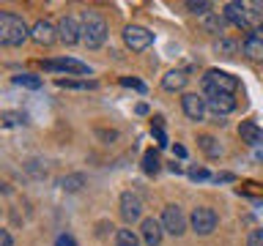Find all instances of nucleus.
<instances>
[{
  "instance_id": "6ab92c4d",
  "label": "nucleus",
  "mask_w": 263,
  "mask_h": 246,
  "mask_svg": "<svg viewBox=\"0 0 263 246\" xmlns=\"http://www.w3.org/2000/svg\"><path fill=\"white\" fill-rule=\"evenodd\" d=\"M186 79L189 77H186L184 71H178V69L176 71H167V74H164V79H162V88L164 90H181V88L186 85Z\"/></svg>"
},
{
  "instance_id": "393cba45",
  "label": "nucleus",
  "mask_w": 263,
  "mask_h": 246,
  "mask_svg": "<svg viewBox=\"0 0 263 246\" xmlns=\"http://www.w3.org/2000/svg\"><path fill=\"white\" fill-rule=\"evenodd\" d=\"M14 82H16V85H22V88H30V90L41 88V79L33 77V74H20V77H14Z\"/></svg>"
},
{
  "instance_id": "5701e85b",
  "label": "nucleus",
  "mask_w": 263,
  "mask_h": 246,
  "mask_svg": "<svg viewBox=\"0 0 263 246\" xmlns=\"http://www.w3.org/2000/svg\"><path fill=\"white\" fill-rule=\"evenodd\" d=\"M159 156H156L154 151H145V156H143V170L148 172V175H156L159 172Z\"/></svg>"
},
{
  "instance_id": "f257e3e1",
  "label": "nucleus",
  "mask_w": 263,
  "mask_h": 246,
  "mask_svg": "<svg viewBox=\"0 0 263 246\" xmlns=\"http://www.w3.org/2000/svg\"><path fill=\"white\" fill-rule=\"evenodd\" d=\"M30 38V28L25 25L22 16H16L11 11L0 14V44L3 47H20L22 41Z\"/></svg>"
},
{
  "instance_id": "423d86ee",
  "label": "nucleus",
  "mask_w": 263,
  "mask_h": 246,
  "mask_svg": "<svg viewBox=\"0 0 263 246\" xmlns=\"http://www.w3.org/2000/svg\"><path fill=\"white\" fill-rule=\"evenodd\" d=\"M186 224H189V219L184 216V211H181L178 205H167V208L162 211V227H164V233H170L173 238L184 235Z\"/></svg>"
},
{
  "instance_id": "1a4fd4ad",
  "label": "nucleus",
  "mask_w": 263,
  "mask_h": 246,
  "mask_svg": "<svg viewBox=\"0 0 263 246\" xmlns=\"http://www.w3.org/2000/svg\"><path fill=\"white\" fill-rule=\"evenodd\" d=\"M181 107H184V115L189 120H203L205 112H209L205 96H197V93H186L184 98H181Z\"/></svg>"
},
{
  "instance_id": "c85d7f7f",
  "label": "nucleus",
  "mask_w": 263,
  "mask_h": 246,
  "mask_svg": "<svg viewBox=\"0 0 263 246\" xmlns=\"http://www.w3.org/2000/svg\"><path fill=\"white\" fill-rule=\"evenodd\" d=\"M247 246H263V230H252L247 238Z\"/></svg>"
},
{
  "instance_id": "4be33fe9",
  "label": "nucleus",
  "mask_w": 263,
  "mask_h": 246,
  "mask_svg": "<svg viewBox=\"0 0 263 246\" xmlns=\"http://www.w3.org/2000/svg\"><path fill=\"white\" fill-rule=\"evenodd\" d=\"M214 49H217V55H225V57H233L238 49H241V44H238V41H233V38H225L222 36L217 44H214Z\"/></svg>"
},
{
  "instance_id": "7c9ffc66",
  "label": "nucleus",
  "mask_w": 263,
  "mask_h": 246,
  "mask_svg": "<svg viewBox=\"0 0 263 246\" xmlns=\"http://www.w3.org/2000/svg\"><path fill=\"white\" fill-rule=\"evenodd\" d=\"M55 246H77V241H74V238H71L69 233H63V235H58Z\"/></svg>"
},
{
  "instance_id": "c9c22d12",
  "label": "nucleus",
  "mask_w": 263,
  "mask_h": 246,
  "mask_svg": "<svg viewBox=\"0 0 263 246\" xmlns=\"http://www.w3.org/2000/svg\"><path fill=\"white\" fill-rule=\"evenodd\" d=\"M217 180H233V175H230V172H219Z\"/></svg>"
},
{
  "instance_id": "f03ea898",
  "label": "nucleus",
  "mask_w": 263,
  "mask_h": 246,
  "mask_svg": "<svg viewBox=\"0 0 263 246\" xmlns=\"http://www.w3.org/2000/svg\"><path fill=\"white\" fill-rule=\"evenodd\" d=\"M107 41V22L102 14L96 11H85L82 14V44L96 49Z\"/></svg>"
},
{
  "instance_id": "c756f323",
  "label": "nucleus",
  "mask_w": 263,
  "mask_h": 246,
  "mask_svg": "<svg viewBox=\"0 0 263 246\" xmlns=\"http://www.w3.org/2000/svg\"><path fill=\"white\" fill-rule=\"evenodd\" d=\"M189 178H192V180H205V178H209V170L195 167V170H189Z\"/></svg>"
},
{
  "instance_id": "cd10ccee",
  "label": "nucleus",
  "mask_w": 263,
  "mask_h": 246,
  "mask_svg": "<svg viewBox=\"0 0 263 246\" xmlns=\"http://www.w3.org/2000/svg\"><path fill=\"white\" fill-rule=\"evenodd\" d=\"M121 85L123 88H135V90H140V93H145V85L140 79H135V77H121Z\"/></svg>"
},
{
  "instance_id": "aec40b11",
  "label": "nucleus",
  "mask_w": 263,
  "mask_h": 246,
  "mask_svg": "<svg viewBox=\"0 0 263 246\" xmlns=\"http://www.w3.org/2000/svg\"><path fill=\"white\" fill-rule=\"evenodd\" d=\"M58 186L63 189V192H80L82 186H85V175L82 172H71V175H63L58 180Z\"/></svg>"
},
{
  "instance_id": "bb28decb",
  "label": "nucleus",
  "mask_w": 263,
  "mask_h": 246,
  "mask_svg": "<svg viewBox=\"0 0 263 246\" xmlns=\"http://www.w3.org/2000/svg\"><path fill=\"white\" fill-rule=\"evenodd\" d=\"M58 85L61 88H96V82H74V79H58Z\"/></svg>"
},
{
  "instance_id": "473e14b6",
  "label": "nucleus",
  "mask_w": 263,
  "mask_h": 246,
  "mask_svg": "<svg viewBox=\"0 0 263 246\" xmlns=\"http://www.w3.org/2000/svg\"><path fill=\"white\" fill-rule=\"evenodd\" d=\"M39 164L41 161H28V172H30V175H44V172H47V170H41Z\"/></svg>"
},
{
  "instance_id": "ddd939ff",
  "label": "nucleus",
  "mask_w": 263,
  "mask_h": 246,
  "mask_svg": "<svg viewBox=\"0 0 263 246\" xmlns=\"http://www.w3.org/2000/svg\"><path fill=\"white\" fill-rule=\"evenodd\" d=\"M47 71H66V74H88V66L77 57H58V60H44L41 63Z\"/></svg>"
},
{
  "instance_id": "f8f14e48",
  "label": "nucleus",
  "mask_w": 263,
  "mask_h": 246,
  "mask_svg": "<svg viewBox=\"0 0 263 246\" xmlns=\"http://www.w3.org/2000/svg\"><path fill=\"white\" fill-rule=\"evenodd\" d=\"M205 101H209V110L217 118H225L228 112L236 110V98L230 93H205Z\"/></svg>"
},
{
  "instance_id": "a211bd4d",
  "label": "nucleus",
  "mask_w": 263,
  "mask_h": 246,
  "mask_svg": "<svg viewBox=\"0 0 263 246\" xmlns=\"http://www.w3.org/2000/svg\"><path fill=\"white\" fill-rule=\"evenodd\" d=\"M197 148H200L209 159H219V156H222V148H219V142L211 134H200V137H197Z\"/></svg>"
},
{
  "instance_id": "f3484780",
  "label": "nucleus",
  "mask_w": 263,
  "mask_h": 246,
  "mask_svg": "<svg viewBox=\"0 0 263 246\" xmlns=\"http://www.w3.org/2000/svg\"><path fill=\"white\" fill-rule=\"evenodd\" d=\"M225 28H228L225 14L211 11L209 16H203V30H205V33H214V36H219V33H225ZM219 38H222V36H219Z\"/></svg>"
},
{
  "instance_id": "72a5a7b5",
  "label": "nucleus",
  "mask_w": 263,
  "mask_h": 246,
  "mask_svg": "<svg viewBox=\"0 0 263 246\" xmlns=\"http://www.w3.org/2000/svg\"><path fill=\"white\" fill-rule=\"evenodd\" d=\"M99 137H104V139H115V137H118V131H104V129H99Z\"/></svg>"
},
{
  "instance_id": "0eeeda50",
  "label": "nucleus",
  "mask_w": 263,
  "mask_h": 246,
  "mask_svg": "<svg viewBox=\"0 0 263 246\" xmlns=\"http://www.w3.org/2000/svg\"><path fill=\"white\" fill-rule=\"evenodd\" d=\"M222 14H225V19L230 25H236V28H244V30H250V33L258 30V25H255V14L247 11L244 3H228Z\"/></svg>"
},
{
  "instance_id": "9d476101",
  "label": "nucleus",
  "mask_w": 263,
  "mask_h": 246,
  "mask_svg": "<svg viewBox=\"0 0 263 246\" xmlns=\"http://www.w3.org/2000/svg\"><path fill=\"white\" fill-rule=\"evenodd\" d=\"M162 235H164L162 219H154V216L143 219V224H140V238H143L145 246H159L162 243Z\"/></svg>"
},
{
  "instance_id": "a878e982",
  "label": "nucleus",
  "mask_w": 263,
  "mask_h": 246,
  "mask_svg": "<svg viewBox=\"0 0 263 246\" xmlns=\"http://www.w3.org/2000/svg\"><path fill=\"white\" fill-rule=\"evenodd\" d=\"M0 118H3V126H22V123L28 120L22 112H3Z\"/></svg>"
},
{
  "instance_id": "39448f33",
  "label": "nucleus",
  "mask_w": 263,
  "mask_h": 246,
  "mask_svg": "<svg viewBox=\"0 0 263 246\" xmlns=\"http://www.w3.org/2000/svg\"><path fill=\"white\" fill-rule=\"evenodd\" d=\"M123 44H126L132 52H143L154 44V33L143 28V25H126L123 28Z\"/></svg>"
},
{
  "instance_id": "2f4dec72",
  "label": "nucleus",
  "mask_w": 263,
  "mask_h": 246,
  "mask_svg": "<svg viewBox=\"0 0 263 246\" xmlns=\"http://www.w3.org/2000/svg\"><path fill=\"white\" fill-rule=\"evenodd\" d=\"M0 246H14V238L8 230H0Z\"/></svg>"
},
{
  "instance_id": "b1692460",
  "label": "nucleus",
  "mask_w": 263,
  "mask_h": 246,
  "mask_svg": "<svg viewBox=\"0 0 263 246\" xmlns=\"http://www.w3.org/2000/svg\"><path fill=\"white\" fill-rule=\"evenodd\" d=\"M186 8L192 14H200V16H209L211 14V3H209V0H189Z\"/></svg>"
},
{
  "instance_id": "2eb2a0df",
  "label": "nucleus",
  "mask_w": 263,
  "mask_h": 246,
  "mask_svg": "<svg viewBox=\"0 0 263 246\" xmlns=\"http://www.w3.org/2000/svg\"><path fill=\"white\" fill-rule=\"evenodd\" d=\"M238 137H241V142L258 148L263 142V129L258 126V123H252V120H241V126H238Z\"/></svg>"
},
{
  "instance_id": "dca6fc26",
  "label": "nucleus",
  "mask_w": 263,
  "mask_h": 246,
  "mask_svg": "<svg viewBox=\"0 0 263 246\" xmlns=\"http://www.w3.org/2000/svg\"><path fill=\"white\" fill-rule=\"evenodd\" d=\"M241 52L250 57V60H263V36L250 33V36L244 38V44H241Z\"/></svg>"
},
{
  "instance_id": "412c9836",
  "label": "nucleus",
  "mask_w": 263,
  "mask_h": 246,
  "mask_svg": "<svg viewBox=\"0 0 263 246\" xmlns=\"http://www.w3.org/2000/svg\"><path fill=\"white\" fill-rule=\"evenodd\" d=\"M115 246H140V235L129 227H121L115 233Z\"/></svg>"
},
{
  "instance_id": "4468645a",
  "label": "nucleus",
  "mask_w": 263,
  "mask_h": 246,
  "mask_svg": "<svg viewBox=\"0 0 263 246\" xmlns=\"http://www.w3.org/2000/svg\"><path fill=\"white\" fill-rule=\"evenodd\" d=\"M140 213H143V200L132 192H123L121 194V216L132 224V221L140 219Z\"/></svg>"
},
{
  "instance_id": "f704fd0d",
  "label": "nucleus",
  "mask_w": 263,
  "mask_h": 246,
  "mask_svg": "<svg viewBox=\"0 0 263 246\" xmlns=\"http://www.w3.org/2000/svg\"><path fill=\"white\" fill-rule=\"evenodd\" d=\"M173 151H176V156H181V159H184V156H186V148H184V145H176V148H173Z\"/></svg>"
},
{
  "instance_id": "9b49d317",
  "label": "nucleus",
  "mask_w": 263,
  "mask_h": 246,
  "mask_svg": "<svg viewBox=\"0 0 263 246\" xmlns=\"http://www.w3.org/2000/svg\"><path fill=\"white\" fill-rule=\"evenodd\" d=\"M30 38L36 41V44H41V47H49V44H55V41H58V28L49 19H39L30 28Z\"/></svg>"
},
{
  "instance_id": "7ed1b4c3",
  "label": "nucleus",
  "mask_w": 263,
  "mask_h": 246,
  "mask_svg": "<svg viewBox=\"0 0 263 246\" xmlns=\"http://www.w3.org/2000/svg\"><path fill=\"white\" fill-rule=\"evenodd\" d=\"M203 90L205 93H230L233 96L238 90V79L228 71H219V69H209L203 77Z\"/></svg>"
},
{
  "instance_id": "6e6552de",
  "label": "nucleus",
  "mask_w": 263,
  "mask_h": 246,
  "mask_svg": "<svg viewBox=\"0 0 263 246\" xmlns=\"http://www.w3.org/2000/svg\"><path fill=\"white\" fill-rule=\"evenodd\" d=\"M58 41H63L66 47L82 41V25L74 19V16H63V19L58 22Z\"/></svg>"
},
{
  "instance_id": "20e7f679",
  "label": "nucleus",
  "mask_w": 263,
  "mask_h": 246,
  "mask_svg": "<svg viewBox=\"0 0 263 246\" xmlns=\"http://www.w3.org/2000/svg\"><path fill=\"white\" fill-rule=\"evenodd\" d=\"M217 211L209 208V205H197L192 211V216H189V227H192V233L197 235H211L214 230H217Z\"/></svg>"
}]
</instances>
